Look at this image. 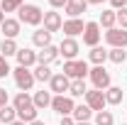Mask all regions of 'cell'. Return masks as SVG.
<instances>
[{"label":"cell","instance_id":"5b68a950","mask_svg":"<svg viewBox=\"0 0 127 125\" xmlns=\"http://www.w3.org/2000/svg\"><path fill=\"white\" fill-rule=\"evenodd\" d=\"M83 44L86 47H98L100 44V39H103V32H100V25H98V20H91V22H86V30H83Z\"/></svg>","mask_w":127,"mask_h":125},{"label":"cell","instance_id":"f35d334b","mask_svg":"<svg viewBox=\"0 0 127 125\" xmlns=\"http://www.w3.org/2000/svg\"><path fill=\"white\" fill-rule=\"evenodd\" d=\"M5 17H7V15H5V12H2V10H0V25H2V22H5Z\"/></svg>","mask_w":127,"mask_h":125},{"label":"cell","instance_id":"277c9868","mask_svg":"<svg viewBox=\"0 0 127 125\" xmlns=\"http://www.w3.org/2000/svg\"><path fill=\"white\" fill-rule=\"evenodd\" d=\"M12 78H15V86L20 88V91H32L34 88V74H32V69H25V66H15L12 69Z\"/></svg>","mask_w":127,"mask_h":125},{"label":"cell","instance_id":"d6986e66","mask_svg":"<svg viewBox=\"0 0 127 125\" xmlns=\"http://www.w3.org/2000/svg\"><path fill=\"white\" fill-rule=\"evenodd\" d=\"M12 106H15V110H17V113H22V110L32 108V106H34V101H32V96H30V93L20 91V93L12 98ZM34 108H37V106H34Z\"/></svg>","mask_w":127,"mask_h":125},{"label":"cell","instance_id":"8d00e7d4","mask_svg":"<svg viewBox=\"0 0 127 125\" xmlns=\"http://www.w3.org/2000/svg\"><path fill=\"white\" fill-rule=\"evenodd\" d=\"M88 5H103V2H108V0H86Z\"/></svg>","mask_w":127,"mask_h":125},{"label":"cell","instance_id":"f1b7e54d","mask_svg":"<svg viewBox=\"0 0 127 125\" xmlns=\"http://www.w3.org/2000/svg\"><path fill=\"white\" fill-rule=\"evenodd\" d=\"M25 5V0H0V10L2 12H17Z\"/></svg>","mask_w":127,"mask_h":125},{"label":"cell","instance_id":"9a60e30c","mask_svg":"<svg viewBox=\"0 0 127 125\" xmlns=\"http://www.w3.org/2000/svg\"><path fill=\"white\" fill-rule=\"evenodd\" d=\"M42 25H44V30H47L49 34H54V32L61 30L64 20H61V15H59L56 10H49V12H44V20H42Z\"/></svg>","mask_w":127,"mask_h":125},{"label":"cell","instance_id":"9c48e42d","mask_svg":"<svg viewBox=\"0 0 127 125\" xmlns=\"http://www.w3.org/2000/svg\"><path fill=\"white\" fill-rule=\"evenodd\" d=\"M78 52H81L78 39H73V37H64V39H61V44H59V54H61L66 62L78 59Z\"/></svg>","mask_w":127,"mask_h":125},{"label":"cell","instance_id":"603a6c76","mask_svg":"<svg viewBox=\"0 0 127 125\" xmlns=\"http://www.w3.org/2000/svg\"><path fill=\"white\" fill-rule=\"evenodd\" d=\"M88 59H91V64H95V66H103V64L108 62V49H103L98 44V47H93L88 52Z\"/></svg>","mask_w":127,"mask_h":125},{"label":"cell","instance_id":"ffe728a7","mask_svg":"<svg viewBox=\"0 0 127 125\" xmlns=\"http://www.w3.org/2000/svg\"><path fill=\"white\" fill-rule=\"evenodd\" d=\"M51 91H34V96H32V101H34V106H37V110H44V108H51Z\"/></svg>","mask_w":127,"mask_h":125},{"label":"cell","instance_id":"8992f818","mask_svg":"<svg viewBox=\"0 0 127 125\" xmlns=\"http://www.w3.org/2000/svg\"><path fill=\"white\" fill-rule=\"evenodd\" d=\"M73 108H76V103H73V98L66 93V96H54L51 98V110L56 113V115H71L73 113Z\"/></svg>","mask_w":127,"mask_h":125},{"label":"cell","instance_id":"cb8c5ba5","mask_svg":"<svg viewBox=\"0 0 127 125\" xmlns=\"http://www.w3.org/2000/svg\"><path fill=\"white\" fill-rule=\"evenodd\" d=\"M32 74H34V81H51V76H54V71H51V66H44V64H37L34 69H32Z\"/></svg>","mask_w":127,"mask_h":125},{"label":"cell","instance_id":"ba28073f","mask_svg":"<svg viewBox=\"0 0 127 125\" xmlns=\"http://www.w3.org/2000/svg\"><path fill=\"white\" fill-rule=\"evenodd\" d=\"M86 98V106L93 110V113H100V110L108 108V101H105V91H98V88H93V91H88V93L83 96Z\"/></svg>","mask_w":127,"mask_h":125},{"label":"cell","instance_id":"1f68e13d","mask_svg":"<svg viewBox=\"0 0 127 125\" xmlns=\"http://www.w3.org/2000/svg\"><path fill=\"white\" fill-rule=\"evenodd\" d=\"M7 74H12V69H10V64H7V59L0 54V78H5Z\"/></svg>","mask_w":127,"mask_h":125},{"label":"cell","instance_id":"d6a6232c","mask_svg":"<svg viewBox=\"0 0 127 125\" xmlns=\"http://www.w3.org/2000/svg\"><path fill=\"white\" fill-rule=\"evenodd\" d=\"M108 2H110V10H115V12L127 7V0H108Z\"/></svg>","mask_w":127,"mask_h":125},{"label":"cell","instance_id":"e575fe53","mask_svg":"<svg viewBox=\"0 0 127 125\" xmlns=\"http://www.w3.org/2000/svg\"><path fill=\"white\" fill-rule=\"evenodd\" d=\"M66 2H68V0H49V5H51L54 10H59V7H64Z\"/></svg>","mask_w":127,"mask_h":125},{"label":"cell","instance_id":"4316f807","mask_svg":"<svg viewBox=\"0 0 127 125\" xmlns=\"http://www.w3.org/2000/svg\"><path fill=\"white\" fill-rule=\"evenodd\" d=\"M17 120V110L15 106H5V108H0V123L2 125H10Z\"/></svg>","mask_w":127,"mask_h":125},{"label":"cell","instance_id":"836d02e7","mask_svg":"<svg viewBox=\"0 0 127 125\" xmlns=\"http://www.w3.org/2000/svg\"><path fill=\"white\" fill-rule=\"evenodd\" d=\"M5 106H7V91L0 88V108H5Z\"/></svg>","mask_w":127,"mask_h":125},{"label":"cell","instance_id":"7a4b0ae2","mask_svg":"<svg viewBox=\"0 0 127 125\" xmlns=\"http://www.w3.org/2000/svg\"><path fill=\"white\" fill-rule=\"evenodd\" d=\"M64 76H68L71 81L73 78H83L86 81V76L91 74V66H88V62H83V59H71V62H64Z\"/></svg>","mask_w":127,"mask_h":125},{"label":"cell","instance_id":"d590c367","mask_svg":"<svg viewBox=\"0 0 127 125\" xmlns=\"http://www.w3.org/2000/svg\"><path fill=\"white\" fill-rule=\"evenodd\" d=\"M59 125H76V120H73L71 115H64L61 120H59Z\"/></svg>","mask_w":127,"mask_h":125},{"label":"cell","instance_id":"7bdbcfd3","mask_svg":"<svg viewBox=\"0 0 127 125\" xmlns=\"http://www.w3.org/2000/svg\"><path fill=\"white\" fill-rule=\"evenodd\" d=\"M125 64H127V62H125Z\"/></svg>","mask_w":127,"mask_h":125},{"label":"cell","instance_id":"f546056e","mask_svg":"<svg viewBox=\"0 0 127 125\" xmlns=\"http://www.w3.org/2000/svg\"><path fill=\"white\" fill-rule=\"evenodd\" d=\"M108 62H112V64L127 62V52L125 49H108Z\"/></svg>","mask_w":127,"mask_h":125},{"label":"cell","instance_id":"5bb4252c","mask_svg":"<svg viewBox=\"0 0 127 125\" xmlns=\"http://www.w3.org/2000/svg\"><path fill=\"white\" fill-rule=\"evenodd\" d=\"M17 66H25V69H32V66H37V52L30 47H20L17 52Z\"/></svg>","mask_w":127,"mask_h":125},{"label":"cell","instance_id":"d4e9b609","mask_svg":"<svg viewBox=\"0 0 127 125\" xmlns=\"http://www.w3.org/2000/svg\"><path fill=\"white\" fill-rule=\"evenodd\" d=\"M17 52H20L17 39H5V37H2V42H0V54L7 59V57H17Z\"/></svg>","mask_w":127,"mask_h":125},{"label":"cell","instance_id":"44dd1931","mask_svg":"<svg viewBox=\"0 0 127 125\" xmlns=\"http://www.w3.org/2000/svg\"><path fill=\"white\" fill-rule=\"evenodd\" d=\"M71 118H73L76 123H91V118H93V110L88 108L86 103H81V106H76V108H73Z\"/></svg>","mask_w":127,"mask_h":125},{"label":"cell","instance_id":"52a82bcc","mask_svg":"<svg viewBox=\"0 0 127 125\" xmlns=\"http://www.w3.org/2000/svg\"><path fill=\"white\" fill-rule=\"evenodd\" d=\"M105 44L110 49H125L127 47V30H120V27L105 30Z\"/></svg>","mask_w":127,"mask_h":125},{"label":"cell","instance_id":"2e32d148","mask_svg":"<svg viewBox=\"0 0 127 125\" xmlns=\"http://www.w3.org/2000/svg\"><path fill=\"white\" fill-rule=\"evenodd\" d=\"M86 10H88V2H86V0H68V2L64 5V12L68 17H81Z\"/></svg>","mask_w":127,"mask_h":125},{"label":"cell","instance_id":"30bf717a","mask_svg":"<svg viewBox=\"0 0 127 125\" xmlns=\"http://www.w3.org/2000/svg\"><path fill=\"white\" fill-rule=\"evenodd\" d=\"M68 86H71V78L64 76L61 71H59V74H54L51 81H49V91H51L54 96H66V93H68Z\"/></svg>","mask_w":127,"mask_h":125},{"label":"cell","instance_id":"ac0fdd59","mask_svg":"<svg viewBox=\"0 0 127 125\" xmlns=\"http://www.w3.org/2000/svg\"><path fill=\"white\" fill-rule=\"evenodd\" d=\"M32 44H34V47H39V49L49 47V44H51V34H49L44 27H37V30L32 32Z\"/></svg>","mask_w":127,"mask_h":125},{"label":"cell","instance_id":"83f0119b","mask_svg":"<svg viewBox=\"0 0 127 125\" xmlns=\"http://www.w3.org/2000/svg\"><path fill=\"white\" fill-rule=\"evenodd\" d=\"M93 125H115L112 110H100V113H95V123Z\"/></svg>","mask_w":127,"mask_h":125},{"label":"cell","instance_id":"3957f363","mask_svg":"<svg viewBox=\"0 0 127 125\" xmlns=\"http://www.w3.org/2000/svg\"><path fill=\"white\" fill-rule=\"evenodd\" d=\"M88 78H91L93 88H98V91H108L112 86V76H110V71L105 66H93L91 74H88Z\"/></svg>","mask_w":127,"mask_h":125},{"label":"cell","instance_id":"4dcf8cb0","mask_svg":"<svg viewBox=\"0 0 127 125\" xmlns=\"http://www.w3.org/2000/svg\"><path fill=\"white\" fill-rule=\"evenodd\" d=\"M117 27L120 30H127V7L117 10Z\"/></svg>","mask_w":127,"mask_h":125},{"label":"cell","instance_id":"e0dca14e","mask_svg":"<svg viewBox=\"0 0 127 125\" xmlns=\"http://www.w3.org/2000/svg\"><path fill=\"white\" fill-rule=\"evenodd\" d=\"M98 25H100V30H112V27H117V12L115 10H103L100 17H98Z\"/></svg>","mask_w":127,"mask_h":125},{"label":"cell","instance_id":"74e56055","mask_svg":"<svg viewBox=\"0 0 127 125\" xmlns=\"http://www.w3.org/2000/svg\"><path fill=\"white\" fill-rule=\"evenodd\" d=\"M30 125H47V123H44V120H39V118H37V120H34V123H30Z\"/></svg>","mask_w":127,"mask_h":125},{"label":"cell","instance_id":"b9f144b4","mask_svg":"<svg viewBox=\"0 0 127 125\" xmlns=\"http://www.w3.org/2000/svg\"><path fill=\"white\" fill-rule=\"evenodd\" d=\"M122 125H127V123H122Z\"/></svg>","mask_w":127,"mask_h":125},{"label":"cell","instance_id":"60d3db41","mask_svg":"<svg viewBox=\"0 0 127 125\" xmlns=\"http://www.w3.org/2000/svg\"><path fill=\"white\" fill-rule=\"evenodd\" d=\"M76 125H91V123H76Z\"/></svg>","mask_w":127,"mask_h":125},{"label":"cell","instance_id":"484cf974","mask_svg":"<svg viewBox=\"0 0 127 125\" xmlns=\"http://www.w3.org/2000/svg\"><path fill=\"white\" fill-rule=\"evenodd\" d=\"M86 93H88L86 81H83V78H73L71 86H68V96H71V98H81V96H86Z\"/></svg>","mask_w":127,"mask_h":125},{"label":"cell","instance_id":"6da1fadb","mask_svg":"<svg viewBox=\"0 0 127 125\" xmlns=\"http://www.w3.org/2000/svg\"><path fill=\"white\" fill-rule=\"evenodd\" d=\"M17 20H20L22 25L39 27V25H42V20H44V12H42V7H39V5H34V2H25V5L17 10Z\"/></svg>","mask_w":127,"mask_h":125},{"label":"cell","instance_id":"7c38bea8","mask_svg":"<svg viewBox=\"0 0 127 125\" xmlns=\"http://www.w3.org/2000/svg\"><path fill=\"white\" fill-rule=\"evenodd\" d=\"M0 30L5 34V39H17L20 32H22V22L15 20V17H5V22L0 25Z\"/></svg>","mask_w":127,"mask_h":125},{"label":"cell","instance_id":"ab89813d","mask_svg":"<svg viewBox=\"0 0 127 125\" xmlns=\"http://www.w3.org/2000/svg\"><path fill=\"white\" fill-rule=\"evenodd\" d=\"M10 125H25V123H22V120H15V123H10Z\"/></svg>","mask_w":127,"mask_h":125},{"label":"cell","instance_id":"8fae6325","mask_svg":"<svg viewBox=\"0 0 127 125\" xmlns=\"http://www.w3.org/2000/svg\"><path fill=\"white\" fill-rule=\"evenodd\" d=\"M61 30L66 37H78V34H83V30H86V22L81 20V17H68V20H64V25H61Z\"/></svg>","mask_w":127,"mask_h":125},{"label":"cell","instance_id":"7402d4cb","mask_svg":"<svg viewBox=\"0 0 127 125\" xmlns=\"http://www.w3.org/2000/svg\"><path fill=\"white\" fill-rule=\"evenodd\" d=\"M122 98H125V91H122L120 86H110V88L105 91V101H108V106H120Z\"/></svg>","mask_w":127,"mask_h":125},{"label":"cell","instance_id":"4fadbf2b","mask_svg":"<svg viewBox=\"0 0 127 125\" xmlns=\"http://www.w3.org/2000/svg\"><path fill=\"white\" fill-rule=\"evenodd\" d=\"M61 54H59V47H54V44H49V47L39 49L37 52V64H44V66H51V64L56 62Z\"/></svg>","mask_w":127,"mask_h":125}]
</instances>
